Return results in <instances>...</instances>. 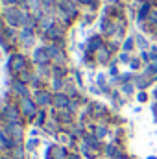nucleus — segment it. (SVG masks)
I'll list each match as a JSON object with an SVG mask.
<instances>
[]
</instances>
